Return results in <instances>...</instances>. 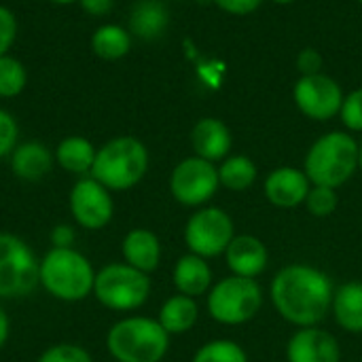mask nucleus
<instances>
[{
	"label": "nucleus",
	"instance_id": "1",
	"mask_svg": "<svg viewBox=\"0 0 362 362\" xmlns=\"http://www.w3.org/2000/svg\"><path fill=\"white\" fill-rule=\"evenodd\" d=\"M333 295L335 291L329 276L305 263L282 267L269 284L276 312L299 329L318 327L331 310Z\"/></svg>",
	"mask_w": 362,
	"mask_h": 362
},
{
	"label": "nucleus",
	"instance_id": "2",
	"mask_svg": "<svg viewBox=\"0 0 362 362\" xmlns=\"http://www.w3.org/2000/svg\"><path fill=\"white\" fill-rule=\"evenodd\" d=\"M40 288L64 303H78L93 295L95 269L76 248H49L38 267Z\"/></svg>",
	"mask_w": 362,
	"mask_h": 362
},
{
	"label": "nucleus",
	"instance_id": "3",
	"mask_svg": "<svg viewBox=\"0 0 362 362\" xmlns=\"http://www.w3.org/2000/svg\"><path fill=\"white\" fill-rule=\"evenodd\" d=\"M148 151L142 140L134 136H117L104 142L91 168V178L102 182L108 191H129L142 182L148 172Z\"/></svg>",
	"mask_w": 362,
	"mask_h": 362
},
{
	"label": "nucleus",
	"instance_id": "4",
	"mask_svg": "<svg viewBox=\"0 0 362 362\" xmlns=\"http://www.w3.org/2000/svg\"><path fill=\"white\" fill-rule=\"evenodd\" d=\"M106 350L117 362H161L170 350V335L157 318L125 316L108 329Z\"/></svg>",
	"mask_w": 362,
	"mask_h": 362
},
{
	"label": "nucleus",
	"instance_id": "5",
	"mask_svg": "<svg viewBox=\"0 0 362 362\" xmlns=\"http://www.w3.org/2000/svg\"><path fill=\"white\" fill-rule=\"evenodd\" d=\"M361 165V146L350 134L331 132L318 138L305 157V176L312 185L339 189Z\"/></svg>",
	"mask_w": 362,
	"mask_h": 362
},
{
	"label": "nucleus",
	"instance_id": "6",
	"mask_svg": "<svg viewBox=\"0 0 362 362\" xmlns=\"http://www.w3.org/2000/svg\"><path fill=\"white\" fill-rule=\"evenodd\" d=\"M151 276L138 272L127 263H108L95 272L93 297L110 312H134L140 310L151 297Z\"/></svg>",
	"mask_w": 362,
	"mask_h": 362
},
{
	"label": "nucleus",
	"instance_id": "7",
	"mask_svg": "<svg viewBox=\"0 0 362 362\" xmlns=\"http://www.w3.org/2000/svg\"><path fill=\"white\" fill-rule=\"evenodd\" d=\"M208 314L218 325L238 327L250 322L263 308V288L255 278L229 276L208 291Z\"/></svg>",
	"mask_w": 362,
	"mask_h": 362
},
{
	"label": "nucleus",
	"instance_id": "8",
	"mask_svg": "<svg viewBox=\"0 0 362 362\" xmlns=\"http://www.w3.org/2000/svg\"><path fill=\"white\" fill-rule=\"evenodd\" d=\"M40 259L15 233H0V301L25 299L38 286Z\"/></svg>",
	"mask_w": 362,
	"mask_h": 362
},
{
	"label": "nucleus",
	"instance_id": "9",
	"mask_svg": "<svg viewBox=\"0 0 362 362\" xmlns=\"http://www.w3.org/2000/svg\"><path fill=\"white\" fill-rule=\"evenodd\" d=\"M182 238L189 252L204 259L221 257L235 238L233 218L216 206H202L187 218Z\"/></svg>",
	"mask_w": 362,
	"mask_h": 362
},
{
	"label": "nucleus",
	"instance_id": "10",
	"mask_svg": "<svg viewBox=\"0 0 362 362\" xmlns=\"http://www.w3.org/2000/svg\"><path fill=\"white\" fill-rule=\"evenodd\" d=\"M218 187V168L197 155L182 159L170 174V193L187 208L206 206L216 195Z\"/></svg>",
	"mask_w": 362,
	"mask_h": 362
},
{
	"label": "nucleus",
	"instance_id": "11",
	"mask_svg": "<svg viewBox=\"0 0 362 362\" xmlns=\"http://www.w3.org/2000/svg\"><path fill=\"white\" fill-rule=\"evenodd\" d=\"M68 208L72 221L85 231H100L110 225L115 216L112 191L91 176L78 178L68 195Z\"/></svg>",
	"mask_w": 362,
	"mask_h": 362
},
{
	"label": "nucleus",
	"instance_id": "12",
	"mask_svg": "<svg viewBox=\"0 0 362 362\" xmlns=\"http://www.w3.org/2000/svg\"><path fill=\"white\" fill-rule=\"evenodd\" d=\"M295 102L303 115L316 121H327L341 110L344 95L333 78L322 74H310L297 83Z\"/></svg>",
	"mask_w": 362,
	"mask_h": 362
},
{
	"label": "nucleus",
	"instance_id": "13",
	"mask_svg": "<svg viewBox=\"0 0 362 362\" xmlns=\"http://www.w3.org/2000/svg\"><path fill=\"white\" fill-rule=\"evenodd\" d=\"M286 361L288 362H341V348L333 333L305 327L293 333L286 344Z\"/></svg>",
	"mask_w": 362,
	"mask_h": 362
},
{
	"label": "nucleus",
	"instance_id": "14",
	"mask_svg": "<svg viewBox=\"0 0 362 362\" xmlns=\"http://www.w3.org/2000/svg\"><path fill=\"white\" fill-rule=\"evenodd\" d=\"M265 197L276 208H297L305 204V197L312 189L305 172L297 168H278L265 178Z\"/></svg>",
	"mask_w": 362,
	"mask_h": 362
},
{
	"label": "nucleus",
	"instance_id": "15",
	"mask_svg": "<svg viewBox=\"0 0 362 362\" xmlns=\"http://www.w3.org/2000/svg\"><path fill=\"white\" fill-rule=\"evenodd\" d=\"M225 261L233 276L257 280L267 269L269 252L267 246L257 235L244 233L231 240V244L225 250Z\"/></svg>",
	"mask_w": 362,
	"mask_h": 362
},
{
	"label": "nucleus",
	"instance_id": "16",
	"mask_svg": "<svg viewBox=\"0 0 362 362\" xmlns=\"http://www.w3.org/2000/svg\"><path fill=\"white\" fill-rule=\"evenodd\" d=\"M8 161H11V172L19 180L40 182L45 176L51 174L55 165V155L40 140H28L15 146V151L8 155Z\"/></svg>",
	"mask_w": 362,
	"mask_h": 362
},
{
	"label": "nucleus",
	"instance_id": "17",
	"mask_svg": "<svg viewBox=\"0 0 362 362\" xmlns=\"http://www.w3.org/2000/svg\"><path fill=\"white\" fill-rule=\"evenodd\" d=\"M121 257L123 263L151 276L161 263V240L155 231L136 227L121 240Z\"/></svg>",
	"mask_w": 362,
	"mask_h": 362
},
{
	"label": "nucleus",
	"instance_id": "18",
	"mask_svg": "<svg viewBox=\"0 0 362 362\" xmlns=\"http://www.w3.org/2000/svg\"><path fill=\"white\" fill-rule=\"evenodd\" d=\"M212 280H214V276H212V267H210L208 259L197 257L193 252L182 255L176 261L174 272H172V282H174L176 291L180 295H187L193 299L206 295L214 284Z\"/></svg>",
	"mask_w": 362,
	"mask_h": 362
},
{
	"label": "nucleus",
	"instance_id": "19",
	"mask_svg": "<svg viewBox=\"0 0 362 362\" xmlns=\"http://www.w3.org/2000/svg\"><path fill=\"white\" fill-rule=\"evenodd\" d=\"M191 144L197 157L214 163L225 159L231 151V132L223 121L206 117L195 123L191 132Z\"/></svg>",
	"mask_w": 362,
	"mask_h": 362
},
{
	"label": "nucleus",
	"instance_id": "20",
	"mask_svg": "<svg viewBox=\"0 0 362 362\" xmlns=\"http://www.w3.org/2000/svg\"><path fill=\"white\" fill-rule=\"evenodd\" d=\"M170 25V13L161 0H138L132 6L127 30L142 40H155L163 36Z\"/></svg>",
	"mask_w": 362,
	"mask_h": 362
},
{
	"label": "nucleus",
	"instance_id": "21",
	"mask_svg": "<svg viewBox=\"0 0 362 362\" xmlns=\"http://www.w3.org/2000/svg\"><path fill=\"white\" fill-rule=\"evenodd\" d=\"M95 153H98V148L85 136H66L64 140H59V144L53 151L55 163L64 172L74 174L78 178L91 174V168H93V161H95Z\"/></svg>",
	"mask_w": 362,
	"mask_h": 362
},
{
	"label": "nucleus",
	"instance_id": "22",
	"mask_svg": "<svg viewBox=\"0 0 362 362\" xmlns=\"http://www.w3.org/2000/svg\"><path fill=\"white\" fill-rule=\"evenodd\" d=\"M199 318V308L193 297L187 295H172L170 299L163 301L159 310V325L168 331V335H185L189 333Z\"/></svg>",
	"mask_w": 362,
	"mask_h": 362
},
{
	"label": "nucleus",
	"instance_id": "23",
	"mask_svg": "<svg viewBox=\"0 0 362 362\" xmlns=\"http://www.w3.org/2000/svg\"><path fill=\"white\" fill-rule=\"evenodd\" d=\"M335 322L348 333H362V282L341 284L331 303Z\"/></svg>",
	"mask_w": 362,
	"mask_h": 362
},
{
	"label": "nucleus",
	"instance_id": "24",
	"mask_svg": "<svg viewBox=\"0 0 362 362\" xmlns=\"http://www.w3.org/2000/svg\"><path fill=\"white\" fill-rule=\"evenodd\" d=\"M132 49V34L127 28L117 23H104L91 34V51L106 62L121 59Z\"/></svg>",
	"mask_w": 362,
	"mask_h": 362
},
{
	"label": "nucleus",
	"instance_id": "25",
	"mask_svg": "<svg viewBox=\"0 0 362 362\" xmlns=\"http://www.w3.org/2000/svg\"><path fill=\"white\" fill-rule=\"evenodd\" d=\"M218 180H221V187H225L233 193H242L255 185L257 165L246 155L227 157L218 168Z\"/></svg>",
	"mask_w": 362,
	"mask_h": 362
},
{
	"label": "nucleus",
	"instance_id": "26",
	"mask_svg": "<svg viewBox=\"0 0 362 362\" xmlns=\"http://www.w3.org/2000/svg\"><path fill=\"white\" fill-rule=\"evenodd\" d=\"M28 85V70L21 59L8 55L0 57V98H17Z\"/></svg>",
	"mask_w": 362,
	"mask_h": 362
},
{
	"label": "nucleus",
	"instance_id": "27",
	"mask_svg": "<svg viewBox=\"0 0 362 362\" xmlns=\"http://www.w3.org/2000/svg\"><path fill=\"white\" fill-rule=\"evenodd\" d=\"M191 362H248V354L238 341L212 339L195 352Z\"/></svg>",
	"mask_w": 362,
	"mask_h": 362
},
{
	"label": "nucleus",
	"instance_id": "28",
	"mask_svg": "<svg viewBox=\"0 0 362 362\" xmlns=\"http://www.w3.org/2000/svg\"><path fill=\"white\" fill-rule=\"evenodd\" d=\"M337 206H339L337 189L312 185V189H310V193L305 197V208H308V212L312 216L327 218L337 210Z\"/></svg>",
	"mask_w": 362,
	"mask_h": 362
},
{
	"label": "nucleus",
	"instance_id": "29",
	"mask_svg": "<svg viewBox=\"0 0 362 362\" xmlns=\"http://www.w3.org/2000/svg\"><path fill=\"white\" fill-rule=\"evenodd\" d=\"M36 362H93V358L78 344H55L42 350Z\"/></svg>",
	"mask_w": 362,
	"mask_h": 362
},
{
	"label": "nucleus",
	"instance_id": "30",
	"mask_svg": "<svg viewBox=\"0 0 362 362\" xmlns=\"http://www.w3.org/2000/svg\"><path fill=\"white\" fill-rule=\"evenodd\" d=\"M17 140H19L17 119L8 110L0 108V159L8 157L15 151V146L19 144Z\"/></svg>",
	"mask_w": 362,
	"mask_h": 362
},
{
	"label": "nucleus",
	"instance_id": "31",
	"mask_svg": "<svg viewBox=\"0 0 362 362\" xmlns=\"http://www.w3.org/2000/svg\"><path fill=\"white\" fill-rule=\"evenodd\" d=\"M339 112H341V121L346 123V127L354 132H362V89L352 91L344 100Z\"/></svg>",
	"mask_w": 362,
	"mask_h": 362
},
{
	"label": "nucleus",
	"instance_id": "32",
	"mask_svg": "<svg viewBox=\"0 0 362 362\" xmlns=\"http://www.w3.org/2000/svg\"><path fill=\"white\" fill-rule=\"evenodd\" d=\"M15 38H17V17L8 6L0 4V57L8 55Z\"/></svg>",
	"mask_w": 362,
	"mask_h": 362
},
{
	"label": "nucleus",
	"instance_id": "33",
	"mask_svg": "<svg viewBox=\"0 0 362 362\" xmlns=\"http://www.w3.org/2000/svg\"><path fill=\"white\" fill-rule=\"evenodd\" d=\"M49 240H51V248H74L76 231H74L72 225L59 223V225H55V227L51 229Z\"/></svg>",
	"mask_w": 362,
	"mask_h": 362
},
{
	"label": "nucleus",
	"instance_id": "34",
	"mask_svg": "<svg viewBox=\"0 0 362 362\" xmlns=\"http://www.w3.org/2000/svg\"><path fill=\"white\" fill-rule=\"evenodd\" d=\"M297 64L303 76H310V74H318V70L322 68V57L316 49H303L297 57Z\"/></svg>",
	"mask_w": 362,
	"mask_h": 362
},
{
	"label": "nucleus",
	"instance_id": "35",
	"mask_svg": "<svg viewBox=\"0 0 362 362\" xmlns=\"http://www.w3.org/2000/svg\"><path fill=\"white\" fill-rule=\"evenodd\" d=\"M221 8H225L227 13H233V15H246V13H252L261 0H214Z\"/></svg>",
	"mask_w": 362,
	"mask_h": 362
},
{
	"label": "nucleus",
	"instance_id": "36",
	"mask_svg": "<svg viewBox=\"0 0 362 362\" xmlns=\"http://www.w3.org/2000/svg\"><path fill=\"white\" fill-rule=\"evenodd\" d=\"M76 4L91 17H104L112 11L115 0H78Z\"/></svg>",
	"mask_w": 362,
	"mask_h": 362
},
{
	"label": "nucleus",
	"instance_id": "37",
	"mask_svg": "<svg viewBox=\"0 0 362 362\" xmlns=\"http://www.w3.org/2000/svg\"><path fill=\"white\" fill-rule=\"evenodd\" d=\"M8 337H11V318H8L6 310L0 305V350L6 346Z\"/></svg>",
	"mask_w": 362,
	"mask_h": 362
},
{
	"label": "nucleus",
	"instance_id": "38",
	"mask_svg": "<svg viewBox=\"0 0 362 362\" xmlns=\"http://www.w3.org/2000/svg\"><path fill=\"white\" fill-rule=\"evenodd\" d=\"M49 2H53V4H62V6H66V4H76L78 0H49Z\"/></svg>",
	"mask_w": 362,
	"mask_h": 362
},
{
	"label": "nucleus",
	"instance_id": "39",
	"mask_svg": "<svg viewBox=\"0 0 362 362\" xmlns=\"http://www.w3.org/2000/svg\"><path fill=\"white\" fill-rule=\"evenodd\" d=\"M274 2H280V4H286V2H293V0H274Z\"/></svg>",
	"mask_w": 362,
	"mask_h": 362
},
{
	"label": "nucleus",
	"instance_id": "40",
	"mask_svg": "<svg viewBox=\"0 0 362 362\" xmlns=\"http://www.w3.org/2000/svg\"><path fill=\"white\" fill-rule=\"evenodd\" d=\"M361 168H362V146H361Z\"/></svg>",
	"mask_w": 362,
	"mask_h": 362
},
{
	"label": "nucleus",
	"instance_id": "41",
	"mask_svg": "<svg viewBox=\"0 0 362 362\" xmlns=\"http://www.w3.org/2000/svg\"><path fill=\"white\" fill-rule=\"evenodd\" d=\"M361 2H362V0H361Z\"/></svg>",
	"mask_w": 362,
	"mask_h": 362
}]
</instances>
